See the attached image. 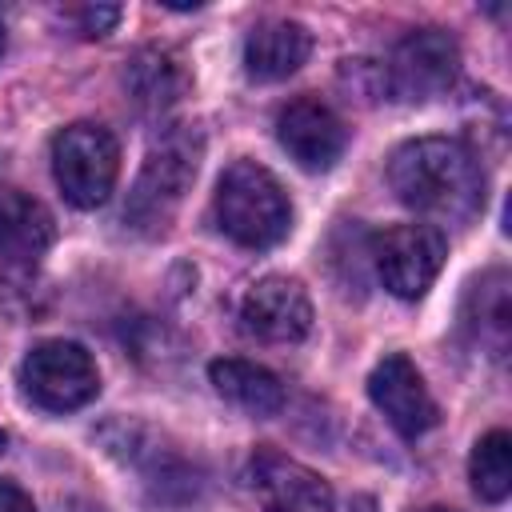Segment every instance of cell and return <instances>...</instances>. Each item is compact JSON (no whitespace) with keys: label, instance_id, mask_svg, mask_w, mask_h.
<instances>
[{"label":"cell","instance_id":"6da1fadb","mask_svg":"<svg viewBox=\"0 0 512 512\" xmlns=\"http://www.w3.org/2000/svg\"><path fill=\"white\" fill-rule=\"evenodd\" d=\"M396 200L420 216L464 224L484 208V168L456 136H416L388 160Z\"/></svg>","mask_w":512,"mask_h":512},{"label":"cell","instance_id":"7a4b0ae2","mask_svg":"<svg viewBox=\"0 0 512 512\" xmlns=\"http://www.w3.org/2000/svg\"><path fill=\"white\" fill-rule=\"evenodd\" d=\"M200 156H204V136L196 124H172L164 128L144 164H140V176L128 192V204H124V224L140 236H160L168 232L172 216L180 212L196 172H200Z\"/></svg>","mask_w":512,"mask_h":512},{"label":"cell","instance_id":"3957f363","mask_svg":"<svg viewBox=\"0 0 512 512\" xmlns=\"http://www.w3.org/2000/svg\"><path fill=\"white\" fill-rule=\"evenodd\" d=\"M216 228L240 248H272L292 228V204L280 180L256 160H232L212 192Z\"/></svg>","mask_w":512,"mask_h":512},{"label":"cell","instance_id":"277c9868","mask_svg":"<svg viewBox=\"0 0 512 512\" xmlns=\"http://www.w3.org/2000/svg\"><path fill=\"white\" fill-rule=\"evenodd\" d=\"M52 176L72 208H100L120 176V144L104 124L76 120L52 136Z\"/></svg>","mask_w":512,"mask_h":512},{"label":"cell","instance_id":"5b68a950","mask_svg":"<svg viewBox=\"0 0 512 512\" xmlns=\"http://www.w3.org/2000/svg\"><path fill=\"white\" fill-rule=\"evenodd\" d=\"M20 388L44 412H76L100 392L96 360L76 340H40L20 360Z\"/></svg>","mask_w":512,"mask_h":512},{"label":"cell","instance_id":"8992f818","mask_svg":"<svg viewBox=\"0 0 512 512\" xmlns=\"http://www.w3.org/2000/svg\"><path fill=\"white\" fill-rule=\"evenodd\" d=\"M448 256V240L436 224H392L368 240V260L380 284L396 300H420Z\"/></svg>","mask_w":512,"mask_h":512},{"label":"cell","instance_id":"52a82bcc","mask_svg":"<svg viewBox=\"0 0 512 512\" xmlns=\"http://www.w3.org/2000/svg\"><path fill=\"white\" fill-rule=\"evenodd\" d=\"M380 72H384L388 96H396L404 104H424L432 96H444L456 84L460 44L444 28H416L392 48V56Z\"/></svg>","mask_w":512,"mask_h":512},{"label":"cell","instance_id":"ba28073f","mask_svg":"<svg viewBox=\"0 0 512 512\" xmlns=\"http://www.w3.org/2000/svg\"><path fill=\"white\" fill-rule=\"evenodd\" d=\"M244 480L264 512H332L328 480L276 448H256Z\"/></svg>","mask_w":512,"mask_h":512},{"label":"cell","instance_id":"9c48e42d","mask_svg":"<svg viewBox=\"0 0 512 512\" xmlns=\"http://www.w3.org/2000/svg\"><path fill=\"white\" fill-rule=\"evenodd\" d=\"M276 140L304 172H328L348 148V128L324 100L296 96L276 116Z\"/></svg>","mask_w":512,"mask_h":512},{"label":"cell","instance_id":"30bf717a","mask_svg":"<svg viewBox=\"0 0 512 512\" xmlns=\"http://www.w3.org/2000/svg\"><path fill=\"white\" fill-rule=\"evenodd\" d=\"M240 324L264 344H296L312 332V300L292 276H264L240 300Z\"/></svg>","mask_w":512,"mask_h":512},{"label":"cell","instance_id":"8fae6325","mask_svg":"<svg viewBox=\"0 0 512 512\" xmlns=\"http://www.w3.org/2000/svg\"><path fill=\"white\" fill-rule=\"evenodd\" d=\"M368 396H372V404L384 412V420H388L404 440L424 436V432L440 420L436 400H432V392H428L420 368H416L404 352H392V356H384V360L372 368V376H368Z\"/></svg>","mask_w":512,"mask_h":512},{"label":"cell","instance_id":"7c38bea8","mask_svg":"<svg viewBox=\"0 0 512 512\" xmlns=\"http://www.w3.org/2000/svg\"><path fill=\"white\" fill-rule=\"evenodd\" d=\"M56 224L52 212L20 192V188H0V264L4 268H36V260L52 248Z\"/></svg>","mask_w":512,"mask_h":512},{"label":"cell","instance_id":"4fadbf2b","mask_svg":"<svg viewBox=\"0 0 512 512\" xmlns=\"http://www.w3.org/2000/svg\"><path fill=\"white\" fill-rule=\"evenodd\" d=\"M312 52V32L300 20L288 16H272L252 24V32L244 36V72L248 80L272 84V80H288Z\"/></svg>","mask_w":512,"mask_h":512},{"label":"cell","instance_id":"5bb4252c","mask_svg":"<svg viewBox=\"0 0 512 512\" xmlns=\"http://www.w3.org/2000/svg\"><path fill=\"white\" fill-rule=\"evenodd\" d=\"M124 92L128 100L148 112V116H160L168 112L184 92H188V72L180 64V56L172 48H136L124 64Z\"/></svg>","mask_w":512,"mask_h":512},{"label":"cell","instance_id":"9a60e30c","mask_svg":"<svg viewBox=\"0 0 512 512\" xmlns=\"http://www.w3.org/2000/svg\"><path fill=\"white\" fill-rule=\"evenodd\" d=\"M208 380L212 388L236 404L240 412L248 416H276L284 408V384L276 372H268L264 364H252V360H212L208 364Z\"/></svg>","mask_w":512,"mask_h":512},{"label":"cell","instance_id":"2e32d148","mask_svg":"<svg viewBox=\"0 0 512 512\" xmlns=\"http://www.w3.org/2000/svg\"><path fill=\"white\" fill-rule=\"evenodd\" d=\"M508 320H512V312H508V276L504 272H484L468 292L464 328L472 332L480 352L500 360L508 352Z\"/></svg>","mask_w":512,"mask_h":512},{"label":"cell","instance_id":"e0dca14e","mask_svg":"<svg viewBox=\"0 0 512 512\" xmlns=\"http://www.w3.org/2000/svg\"><path fill=\"white\" fill-rule=\"evenodd\" d=\"M468 480L488 504H500L512 492V436L504 428H492L476 440L468 456Z\"/></svg>","mask_w":512,"mask_h":512},{"label":"cell","instance_id":"ac0fdd59","mask_svg":"<svg viewBox=\"0 0 512 512\" xmlns=\"http://www.w3.org/2000/svg\"><path fill=\"white\" fill-rule=\"evenodd\" d=\"M116 20H120L116 4H84V8H76V24H80L84 36H108L116 28Z\"/></svg>","mask_w":512,"mask_h":512},{"label":"cell","instance_id":"d6986e66","mask_svg":"<svg viewBox=\"0 0 512 512\" xmlns=\"http://www.w3.org/2000/svg\"><path fill=\"white\" fill-rule=\"evenodd\" d=\"M0 512H36V504L20 484L0 480Z\"/></svg>","mask_w":512,"mask_h":512},{"label":"cell","instance_id":"ffe728a7","mask_svg":"<svg viewBox=\"0 0 512 512\" xmlns=\"http://www.w3.org/2000/svg\"><path fill=\"white\" fill-rule=\"evenodd\" d=\"M60 512H108V508L96 500H84V496H68V500H60Z\"/></svg>","mask_w":512,"mask_h":512},{"label":"cell","instance_id":"44dd1931","mask_svg":"<svg viewBox=\"0 0 512 512\" xmlns=\"http://www.w3.org/2000/svg\"><path fill=\"white\" fill-rule=\"evenodd\" d=\"M348 512H380V508H376V500H372V496H356V500L348 504Z\"/></svg>","mask_w":512,"mask_h":512},{"label":"cell","instance_id":"7402d4cb","mask_svg":"<svg viewBox=\"0 0 512 512\" xmlns=\"http://www.w3.org/2000/svg\"><path fill=\"white\" fill-rule=\"evenodd\" d=\"M420 512H452V508H420Z\"/></svg>","mask_w":512,"mask_h":512},{"label":"cell","instance_id":"603a6c76","mask_svg":"<svg viewBox=\"0 0 512 512\" xmlns=\"http://www.w3.org/2000/svg\"><path fill=\"white\" fill-rule=\"evenodd\" d=\"M0 56H4V24H0Z\"/></svg>","mask_w":512,"mask_h":512},{"label":"cell","instance_id":"cb8c5ba5","mask_svg":"<svg viewBox=\"0 0 512 512\" xmlns=\"http://www.w3.org/2000/svg\"><path fill=\"white\" fill-rule=\"evenodd\" d=\"M4 444H8V440H4V432H0V452H4Z\"/></svg>","mask_w":512,"mask_h":512}]
</instances>
